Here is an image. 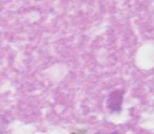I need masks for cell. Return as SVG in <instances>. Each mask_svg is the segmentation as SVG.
Masks as SVG:
<instances>
[{
  "instance_id": "6da1fadb",
  "label": "cell",
  "mask_w": 154,
  "mask_h": 134,
  "mask_svg": "<svg viewBox=\"0 0 154 134\" xmlns=\"http://www.w3.org/2000/svg\"><path fill=\"white\" fill-rule=\"evenodd\" d=\"M122 102L123 92L114 91L110 94L109 99H108V107L111 111H120L122 109Z\"/></svg>"
},
{
  "instance_id": "7a4b0ae2",
  "label": "cell",
  "mask_w": 154,
  "mask_h": 134,
  "mask_svg": "<svg viewBox=\"0 0 154 134\" xmlns=\"http://www.w3.org/2000/svg\"><path fill=\"white\" fill-rule=\"evenodd\" d=\"M110 134H121V133L119 132V131H114V132H111Z\"/></svg>"
}]
</instances>
